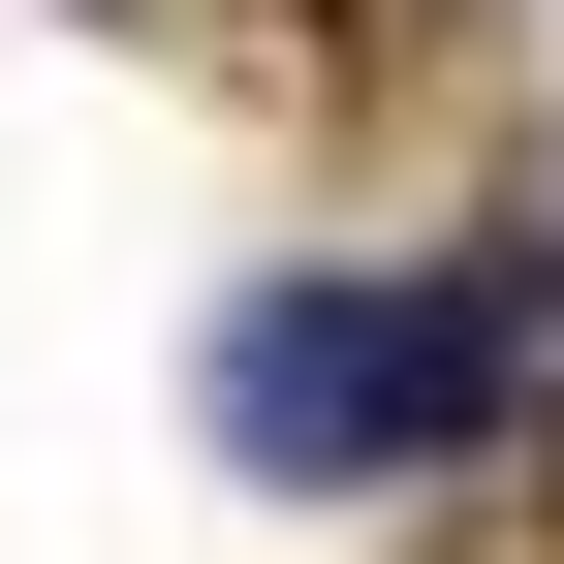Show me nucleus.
<instances>
[{"instance_id": "1", "label": "nucleus", "mask_w": 564, "mask_h": 564, "mask_svg": "<svg viewBox=\"0 0 564 564\" xmlns=\"http://www.w3.org/2000/svg\"><path fill=\"white\" fill-rule=\"evenodd\" d=\"M502 282H251L220 314V440L282 470V502H377V470H470L502 440Z\"/></svg>"}]
</instances>
